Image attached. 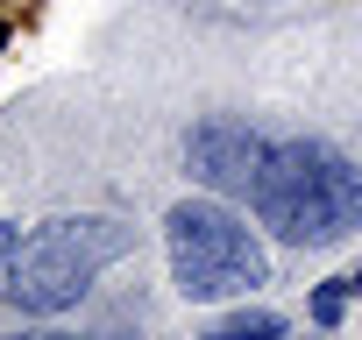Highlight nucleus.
Returning a JSON list of instances; mask_svg holds the SVG:
<instances>
[{"label": "nucleus", "instance_id": "obj_1", "mask_svg": "<svg viewBox=\"0 0 362 340\" xmlns=\"http://www.w3.org/2000/svg\"><path fill=\"white\" fill-rule=\"evenodd\" d=\"M249 206L277 241L327 248L348 227H362V163L341 156L334 142H313V135L270 142L256 185H249Z\"/></svg>", "mask_w": 362, "mask_h": 340}, {"label": "nucleus", "instance_id": "obj_2", "mask_svg": "<svg viewBox=\"0 0 362 340\" xmlns=\"http://www.w3.org/2000/svg\"><path fill=\"white\" fill-rule=\"evenodd\" d=\"M135 248V227L114 220V213H64V220H43L8 262H0V298L29 319H57L71 312L93 277L107 262H121Z\"/></svg>", "mask_w": 362, "mask_h": 340}, {"label": "nucleus", "instance_id": "obj_3", "mask_svg": "<svg viewBox=\"0 0 362 340\" xmlns=\"http://www.w3.org/2000/svg\"><path fill=\"white\" fill-rule=\"evenodd\" d=\"M163 255H170L177 298H192V305H228L270 284V248L221 199H177L163 213Z\"/></svg>", "mask_w": 362, "mask_h": 340}, {"label": "nucleus", "instance_id": "obj_4", "mask_svg": "<svg viewBox=\"0 0 362 340\" xmlns=\"http://www.w3.org/2000/svg\"><path fill=\"white\" fill-rule=\"evenodd\" d=\"M185 156H192V178H199V185H214V192H249L256 170H263V156H270V142H263L249 121H235V114H206V121L185 135Z\"/></svg>", "mask_w": 362, "mask_h": 340}, {"label": "nucleus", "instance_id": "obj_5", "mask_svg": "<svg viewBox=\"0 0 362 340\" xmlns=\"http://www.w3.org/2000/svg\"><path fill=\"white\" fill-rule=\"evenodd\" d=\"M199 340H284V319H277V312H263V305H256V312L242 305V312H228L221 326H206Z\"/></svg>", "mask_w": 362, "mask_h": 340}, {"label": "nucleus", "instance_id": "obj_6", "mask_svg": "<svg viewBox=\"0 0 362 340\" xmlns=\"http://www.w3.org/2000/svg\"><path fill=\"white\" fill-rule=\"evenodd\" d=\"M348 298H355V284H348V277L320 284V291H313V326H334V319L348 312Z\"/></svg>", "mask_w": 362, "mask_h": 340}, {"label": "nucleus", "instance_id": "obj_7", "mask_svg": "<svg viewBox=\"0 0 362 340\" xmlns=\"http://www.w3.org/2000/svg\"><path fill=\"white\" fill-rule=\"evenodd\" d=\"M15 248H22V227H15V220H0V262H8Z\"/></svg>", "mask_w": 362, "mask_h": 340}, {"label": "nucleus", "instance_id": "obj_8", "mask_svg": "<svg viewBox=\"0 0 362 340\" xmlns=\"http://www.w3.org/2000/svg\"><path fill=\"white\" fill-rule=\"evenodd\" d=\"M0 50H8V22H0Z\"/></svg>", "mask_w": 362, "mask_h": 340}, {"label": "nucleus", "instance_id": "obj_9", "mask_svg": "<svg viewBox=\"0 0 362 340\" xmlns=\"http://www.w3.org/2000/svg\"><path fill=\"white\" fill-rule=\"evenodd\" d=\"M348 284H355V291H362V269H355V277H348Z\"/></svg>", "mask_w": 362, "mask_h": 340}]
</instances>
